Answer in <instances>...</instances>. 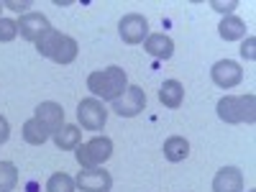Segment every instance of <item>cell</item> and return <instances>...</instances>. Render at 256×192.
I'll return each mask as SVG.
<instances>
[{"label": "cell", "mask_w": 256, "mask_h": 192, "mask_svg": "<svg viewBox=\"0 0 256 192\" xmlns=\"http://www.w3.org/2000/svg\"><path fill=\"white\" fill-rule=\"evenodd\" d=\"M88 90L102 100H118L128 90V74H126V70L116 67V64L113 67H105V70H98L88 77Z\"/></svg>", "instance_id": "cell-1"}, {"label": "cell", "mask_w": 256, "mask_h": 192, "mask_svg": "<svg viewBox=\"0 0 256 192\" xmlns=\"http://www.w3.org/2000/svg\"><path fill=\"white\" fill-rule=\"evenodd\" d=\"M218 118L223 123H254L256 120V98L248 95H226L218 100Z\"/></svg>", "instance_id": "cell-2"}, {"label": "cell", "mask_w": 256, "mask_h": 192, "mask_svg": "<svg viewBox=\"0 0 256 192\" xmlns=\"http://www.w3.org/2000/svg\"><path fill=\"white\" fill-rule=\"evenodd\" d=\"M74 156H77V162H80L82 169L102 166L105 162L113 156V141H110L108 136H95V138H90L88 144L77 146Z\"/></svg>", "instance_id": "cell-3"}, {"label": "cell", "mask_w": 256, "mask_h": 192, "mask_svg": "<svg viewBox=\"0 0 256 192\" xmlns=\"http://www.w3.org/2000/svg\"><path fill=\"white\" fill-rule=\"evenodd\" d=\"M77 120L82 123L84 131H102L105 120H108V110L98 98H84L77 105Z\"/></svg>", "instance_id": "cell-4"}, {"label": "cell", "mask_w": 256, "mask_h": 192, "mask_svg": "<svg viewBox=\"0 0 256 192\" xmlns=\"http://www.w3.org/2000/svg\"><path fill=\"white\" fill-rule=\"evenodd\" d=\"M144 108H146V92L138 88V84H128V90L118 100H113V110L120 118H134Z\"/></svg>", "instance_id": "cell-5"}, {"label": "cell", "mask_w": 256, "mask_h": 192, "mask_svg": "<svg viewBox=\"0 0 256 192\" xmlns=\"http://www.w3.org/2000/svg\"><path fill=\"white\" fill-rule=\"evenodd\" d=\"M118 34L126 44H144L146 36H148V20L141 13H128V16L120 18Z\"/></svg>", "instance_id": "cell-6"}, {"label": "cell", "mask_w": 256, "mask_h": 192, "mask_svg": "<svg viewBox=\"0 0 256 192\" xmlns=\"http://www.w3.org/2000/svg\"><path fill=\"white\" fill-rule=\"evenodd\" d=\"M74 184L82 190V192H110L113 187V177L110 172H105V169L95 166V169H82L77 174Z\"/></svg>", "instance_id": "cell-7"}, {"label": "cell", "mask_w": 256, "mask_h": 192, "mask_svg": "<svg viewBox=\"0 0 256 192\" xmlns=\"http://www.w3.org/2000/svg\"><path fill=\"white\" fill-rule=\"evenodd\" d=\"M210 77H212V82H216L218 88L230 90V88H236V84L244 80V70L238 67L236 62H230V59H220V62L212 64Z\"/></svg>", "instance_id": "cell-8"}, {"label": "cell", "mask_w": 256, "mask_h": 192, "mask_svg": "<svg viewBox=\"0 0 256 192\" xmlns=\"http://www.w3.org/2000/svg\"><path fill=\"white\" fill-rule=\"evenodd\" d=\"M16 24H18V34L26 41H34V44L52 28L49 18L41 16V13H26V16H20V20H16Z\"/></svg>", "instance_id": "cell-9"}, {"label": "cell", "mask_w": 256, "mask_h": 192, "mask_svg": "<svg viewBox=\"0 0 256 192\" xmlns=\"http://www.w3.org/2000/svg\"><path fill=\"white\" fill-rule=\"evenodd\" d=\"M34 118H36L41 126H44L49 134H54V131H59V128L64 126V108H62L59 102H52V100H46V102L36 105Z\"/></svg>", "instance_id": "cell-10"}, {"label": "cell", "mask_w": 256, "mask_h": 192, "mask_svg": "<svg viewBox=\"0 0 256 192\" xmlns=\"http://www.w3.org/2000/svg\"><path fill=\"white\" fill-rule=\"evenodd\" d=\"M212 192H244V174L238 166H223L218 169L212 180Z\"/></svg>", "instance_id": "cell-11"}, {"label": "cell", "mask_w": 256, "mask_h": 192, "mask_svg": "<svg viewBox=\"0 0 256 192\" xmlns=\"http://www.w3.org/2000/svg\"><path fill=\"white\" fill-rule=\"evenodd\" d=\"M144 49L154 59H169L174 54V41L169 38L166 34H148L146 41H144Z\"/></svg>", "instance_id": "cell-12"}, {"label": "cell", "mask_w": 256, "mask_h": 192, "mask_svg": "<svg viewBox=\"0 0 256 192\" xmlns=\"http://www.w3.org/2000/svg\"><path fill=\"white\" fill-rule=\"evenodd\" d=\"M159 100H162V105L164 108H180L182 105V100H184V88H182V82H177V80H166L162 88H159Z\"/></svg>", "instance_id": "cell-13"}, {"label": "cell", "mask_w": 256, "mask_h": 192, "mask_svg": "<svg viewBox=\"0 0 256 192\" xmlns=\"http://www.w3.org/2000/svg\"><path fill=\"white\" fill-rule=\"evenodd\" d=\"M77 52H80L77 41L72 36H67V34H62L59 41H56V46H54V52H52V59L56 64H72L77 59Z\"/></svg>", "instance_id": "cell-14"}, {"label": "cell", "mask_w": 256, "mask_h": 192, "mask_svg": "<svg viewBox=\"0 0 256 192\" xmlns=\"http://www.w3.org/2000/svg\"><path fill=\"white\" fill-rule=\"evenodd\" d=\"M190 156V144H187V138H182V136H169L166 141H164V159L166 162H184Z\"/></svg>", "instance_id": "cell-15"}, {"label": "cell", "mask_w": 256, "mask_h": 192, "mask_svg": "<svg viewBox=\"0 0 256 192\" xmlns=\"http://www.w3.org/2000/svg\"><path fill=\"white\" fill-rule=\"evenodd\" d=\"M218 34L223 41H236V38H244L246 36V24L236 16H226L218 26Z\"/></svg>", "instance_id": "cell-16"}, {"label": "cell", "mask_w": 256, "mask_h": 192, "mask_svg": "<svg viewBox=\"0 0 256 192\" xmlns=\"http://www.w3.org/2000/svg\"><path fill=\"white\" fill-rule=\"evenodd\" d=\"M20 134H24V141L31 144V146H44V144L49 141V136H52L36 118L26 120V123H24V131H20Z\"/></svg>", "instance_id": "cell-17"}, {"label": "cell", "mask_w": 256, "mask_h": 192, "mask_svg": "<svg viewBox=\"0 0 256 192\" xmlns=\"http://www.w3.org/2000/svg\"><path fill=\"white\" fill-rule=\"evenodd\" d=\"M52 136H54V144H56L59 148H64V152L77 148V146H80V138H82V134H80L77 126H62L59 131H54Z\"/></svg>", "instance_id": "cell-18"}, {"label": "cell", "mask_w": 256, "mask_h": 192, "mask_svg": "<svg viewBox=\"0 0 256 192\" xmlns=\"http://www.w3.org/2000/svg\"><path fill=\"white\" fill-rule=\"evenodd\" d=\"M18 184V169L13 162H0V192H13Z\"/></svg>", "instance_id": "cell-19"}, {"label": "cell", "mask_w": 256, "mask_h": 192, "mask_svg": "<svg viewBox=\"0 0 256 192\" xmlns=\"http://www.w3.org/2000/svg\"><path fill=\"white\" fill-rule=\"evenodd\" d=\"M74 187H77L74 180L70 174H64V172L52 174L49 182H46V192H74Z\"/></svg>", "instance_id": "cell-20"}, {"label": "cell", "mask_w": 256, "mask_h": 192, "mask_svg": "<svg viewBox=\"0 0 256 192\" xmlns=\"http://www.w3.org/2000/svg\"><path fill=\"white\" fill-rule=\"evenodd\" d=\"M59 36H62V34H59L56 28H49L44 36L36 41V52H38L41 56H49V59H52V52H54V46H56Z\"/></svg>", "instance_id": "cell-21"}, {"label": "cell", "mask_w": 256, "mask_h": 192, "mask_svg": "<svg viewBox=\"0 0 256 192\" xmlns=\"http://www.w3.org/2000/svg\"><path fill=\"white\" fill-rule=\"evenodd\" d=\"M18 36V24L10 18H0V41L3 44H8V41H13Z\"/></svg>", "instance_id": "cell-22"}, {"label": "cell", "mask_w": 256, "mask_h": 192, "mask_svg": "<svg viewBox=\"0 0 256 192\" xmlns=\"http://www.w3.org/2000/svg\"><path fill=\"white\" fill-rule=\"evenodd\" d=\"M241 56H244V59H256V38H254V36H248V38L244 41Z\"/></svg>", "instance_id": "cell-23"}, {"label": "cell", "mask_w": 256, "mask_h": 192, "mask_svg": "<svg viewBox=\"0 0 256 192\" xmlns=\"http://www.w3.org/2000/svg\"><path fill=\"white\" fill-rule=\"evenodd\" d=\"M6 8H10V10H16V13H24V16H26V10L31 8V3H28V0H24V3H18V0H8Z\"/></svg>", "instance_id": "cell-24"}, {"label": "cell", "mask_w": 256, "mask_h": 192, "mask_svg": "<svg viewBox=\"0 0 256 192\" xmlns=\"http://www.w3.org/2000/svg\"><path fill=\"white\" fill-rule=\"evenodd\" d=\"M8 138H10V126L3 116H0V144H6Z\"/></svg>", "instance_id": "cell-25"}, {"label": "cell", "mask_w": 256, "mask_h": 192, "mask_svg": "<svg viewBox=\"0 0 256 192\" xmlns=\"http://www.w3.org/2000/svg\"><path fill=\"white\" fill-rule=\"evenodd\" d=\"M212 8H216L218 13H226V16H230V10L236 8V3H218V0H216V3H212Z\"/></svg>", "instance_id": "cell-26"}, {"label": "cell", "mask_w": 256, "mask_h": 192, "mask_svg": "<svg viewBox=\"0 0 256 192\" xmlns=\"http://www.w3.org/2000/svg\"><path fill=\"white\" fill-rule=\"evenodd\" d=\"M0 10H3V3H0Z\"/></svg>", "instance_id": "cell-27"}, {"label": "cell", "mask_w": 256, "mask_h": 192, "mask_svg": "<svg viewBox=\"0 0 256 192\" xmlns=\"http://www.w3.org/2000/svg\"><path fill=\"white\" fill-rule=\"evenodd\" d=\"M251 192H254V190H251Z\"/></svg>", "instance_id": "cell-28"}]
</instances>
